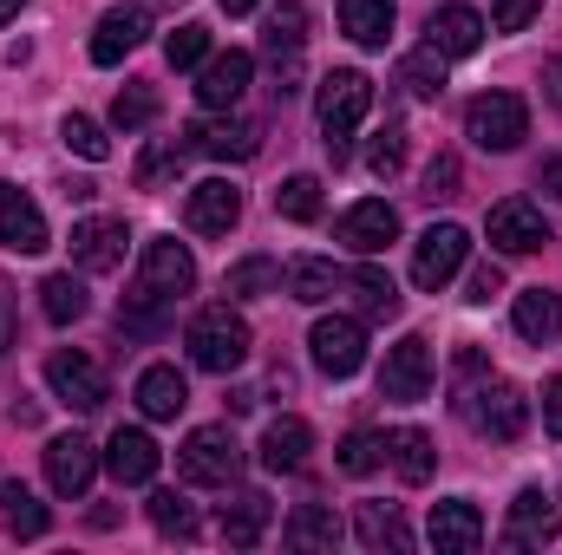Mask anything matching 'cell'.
<instances>
[{
  "label": "cell",
  "mask_w": 562,
  "mask_h": 555,
  "mask_svg": "<svg viewBox=\"0 0 562 555\" xmlns=\"http://www.w3.org/2000/svg\"><path fill=\"white\" fill-rule=\"evenodd\" d=\"M190 287H196V256H190L177 236L144 242V275H138V287L125 294V307H119V327H125V333H164L170 301L190 294Z\"/></svg>",
  "instance_id": "6da1fadb"
},
{
  "label": "cell",
  "mask_w": 562,
  "mask_h": 555,
  "mask_svg": "<svg viewBox=\"0 0 562 555\" xmlns=\"http://www.w3.org/2000/svg\"><path fill=\"white\" fill-rule=\"evenodd\" d=\"M373 112V79L367 72H353V66H340V72H327L321 79V99H314V118H321V144H327V157L334 163H347L353 157V125Z\"/></svg>",
  "instance_id": "7a4b0ae2"
},
{
  "label": "cell",
  "mask_w": 562,
  "mask_h": 555,
  "mask_svg": "<svg viewBox=\"0 0 562 555\" xmlns=\"http://www.w3.org/2000/svg\"><path fill=\"white\" fill-rule=\"evenodd\" d=\"M183 347H190V366H203V373H236L243 360H249V320L236 314V307H203L196 320H190V333H183Z\"/></svg>",
  "instance_id": "3957f363"
},
{
  "label": "cell",
  "mask_w": 562,
  "mask_h": 555,
  "mask_svg": "<svg viewBox=\"0 0 562 555\" xmlns=\"http://www.w3.org/2000/svg\"><path fill=\"white\" fill-rule=\"evenodd\" d=\"M177 471H183V484H196V490H229V484L243 477V444H236V431H229V424H196V431L183 438V451H177Z\"/></svg>",
  "instance_id": "277c9868"
},
{
  "label": "cell",
  "mask_w": 562,
  "mask_h": 555,
  "mask_svg": "<svg viewBox=\"0 0 562 555\" xmlns=\"http://www.w3.org/2000/svg\"><path fill=\"white\" fill-rule=\"evenodd\" d=\"M464 138L477 144V150H517V144L530 138V105L517 99V92H484V99H471V112H464Z\"/></svg>",
  "instance_id": "5b68a950"
},
{
  "label": "cell",
  "mask_w": 562,
  "mask_h": 555,
  "mask_svg": "<svg viewBox=\"0 0 562 555\" xmlns=\"http://www.w3.org/2000/svg\"><path fill=\"white\" fill-rule=\"evenodd\" d=\"M458 412L471 418L484 438L517 444V438H524V424H530V399H524V386H510V380H484L471 399H458Z\"/></svg>",
  "instance_id": "8992f818"
},
{
  "label": "cell",
  "mask_w": 562,
  "mask_h": 555,
  "mask_svg": "<svg viewBox=\"0 0 562 555\" xmlns=\"http://www.w3.org/2000/svg\"><path fill=\"white\" fill-rule=\"evenodd\" d=\"M183 150H190V157H216V163H249V157L262 150V125H256V118H236V112L190 118V125H183Z\"/></svg>",
  "instance_id": "52a82bcc"
},
{
  "label": "cell",
  "mask_w": 562,
  "mask_h": 555,
  "mask_svg": "<svg viewBox=\"0 0 562 555\" xmlns=\"http://www.w3.org/2000/svg\"><path fill=\"white\" fill-rule=\"evenodd\" d=\"M301 46H307V7L301 0H281L276 13L262 20V53L276 59V99L301 92Z\"/></svg>",
  "instance_id": "ba28073f"
},
{
  "label": "cell",
  "mask_w": 562,
  "mask_h": 555,
  "mask_svg": "<svg viewBox=\"0 0 562 555\" xmlns=\"http://www.w3.org/2000/svg\"><path fill=\"white\" fill-rule=\"evenodd\" d=\"M307 353H314V366H321L327 380H353V373L367 366V327L347 320V314H327V320H314Z\"/></svg>",
  "instance_id": "9c48e42d"
},
{
  "label": "cell",
  "mask_w": 562,
  "mask_h": 555,
  "mask_svg": "<svg viewBox=\"0 0 562 555\" xmlns=\"http://www.w3.org/2000/svg\"><path fill=\"white\" fill-rule=\"evenodd\" d=\"M425 393H431V340H425V333H406L400 347H386L380 399H393V406H419Z\"/></svg>",
  "instance_id": "30bf717a"
},
{
  "label": "cell",
  "mask_w": 562,
  "mask_h": 555,
  "mask_svg": "<svg viewBox=\"0 0 562 555\" xmlns=\"http://www.w3.org/2000/svg\"><path fill=\"white\" fill-rule=\"evenodd\" d=\"M46 386H53V399H66L72 412H99V406H105V373H99V360L79 353V347L46 353Z\"/></svg>",
  "instance_id": "8fae6325"
},
{
  "label": "cell",
  "mask_w": 562,
  "mask_h": 555,
  "mask_svg": "<svg viewBox=\"0 0 562 555\" xmlns=\"http://www.w3.org/2000/svg\"><path fill=\"white\" fill-rule=\"evenodd\" d=\"M464 256H471V236L458 223H431L419 236V249H413V281H419L425 294H438L445 281L464 269Z\"/></svg>",
  "instance_id": "7c38bea8"
},
{
  "label": "cell",
  "mask_w": 562,
  "mask_h": 555,
  "mask_svg": "<svg viewBox=\"0 0 562 555\" xmlns=\"http://www.w3.org/2000/svg\"><path fill=\"white\" fill-rule=\"evenodd\" d=\"M249 79H256V59H249L243 46L210 53V59L196 66V99H203V112H236V99L249 92Z\"/></svg>",
  "instance_id": "4fadbf2b"
},
{
  "label": "cell",
  "mask_w": 562,
  "mask_h": 555,
  "mask_svg": "<svg viewBox=\"0 0 562 555\" xmlns=\"http://www.w3.org/2000/svg\"><path fill=\"white\" fill-rule=\"evenodd\" d=\"M543 242H550V223H543L537 203L510 196V203L491 209V249H504V256H537Z\"/></svg>",
  "instance_id": "5bb4252c"
},
{
  "label": "cell",
  "mask_w": 562,
  "mask_h": 555,
  "mask_svg": "<svg viewBox=\"0 0 562 555\" xmlns=\"http://www.w3.org/2000/svg\"><path fill=\"white\" fill-rule=\"evenodd\" d=\"M92 477H99V451H92V438L66 431V438L46 444V484H53L59 497H86Z\"/></svg>",
  "instance_id": "9a60e30c"
},
{
  "label": "cell",
  "mask_w": 562,
  "mask_h": 555,
  "mask_svg": "<svg viewBox=\"0 0 562 555\" xmlns=\"http://www.w3.org/2000/svg\"><path fill=\"white\" fill-rule=\"evenodd\" d=\"M53 236H46V216H40V203L26 196V190H13V183H0V249H13V256H40Z\"/></svg>",
  "instance_id": "2e32d148"
},
{
  "label": "cell",
  "mask_w": 562,
  "mask_h": 555,
  "mask_svg": "<svg viewBox=\"0 0 562 555\" xmlns=\"http://www.w3.org/2000/svg\"><path fill=\"white\" fill-rule=\"evenodd\" d=\"M557 497L550 490H517V503H510V523H504V550H543L550 536H557Z\"/></svg>",
  "instance_id": "e0dca14e"
},
{
  "label": "cell",
  "mask_w": 562,
  "mask_h": 555,
  "mask_svg": "<svg viewBox=\"0 0 562 555\" xmlns=\"http://www.w3.org/2000/svg\"><path fill=\"white\" fill-rule=\"evenodd\" d=\"M183 216H190V229H196V236H229V229L243 223V190H236V183H223V177H210V183H196V190H190Z\"/></svg>",
  "instance_id": "ac0fdd59"
},
{
  "label": "cell",
  "mask_w": 562,
  "mask_h": 555,
  "mask_svg": "<svg viewBox=\"0 0 562 555\" xmlns=\"http://www.w3.org/2000/svg\"><path fill=\"white\" fill-rule=\"evenodd\" d=\"M334 236H340L353 256H380L386 242H400V209H393V203H380V196H373V203H353V209L340 216V229H334Z\"/></svg>",
  "instance_id": "d6986e66"
},
{
  "label": "cell",
  "mask_w": 562,
  "mask_h": 555,
  "mask_svg": "<svg viewBox=\"0 0 562 555\" xmlns=\"http://www.w3.org/2000/svg\"><path fill=\"white\" fill-rule=\"evenodd\" d=\"M125 223H112V216H86L79 229H72V262L86 269V275H112L119 262H125Z\"/></svg>",
  "instance_id": "ffe728a7"
},
{
  "label": "cell",
  "mask_w": 562,
  "mask_h": 555,
  "mask_svg": "<svg viewBox=\"0 0 562 555\" xmlns=\"http://www.w3.org/2000/svg\"><path fill=\"white\" fill-rule=\"evenodd\" d=\"M431 550L438 555H477L484 550V517L471 497H451V503H431Z\"/></svg>",
  "instance_id": "44dd1931"
},
{
  "label": "cell",
  "mask_w": 562,
  "mask_h": 555,
  "mask_svg": "<svg viewBox=\"0 0 562 555\" xmlns=\"http://www.w3.org/2000/svg\"><path fill=\"white\" fill-rule=\"evenodd\" d=\"M425 46L445 53V59H471L484 46V13L477 7H438L431 26H425Z\"/></svg>",
  "instance_id": "7402d4cb"
},
{
  "label": "cell",
  "mask_w": 562,
  "mask_h": 555,
  "mask_svg": "<svg viewBox=\"0 0 562 555\" xmlns=\"http://www.w3.org/2000/svg\"><path fill=\"white\" fill-rule=\"evenodd\" d=\"M144 39H150V13L144 7H112L99 20V33H92V66H119L125 53H138Z\"/></svg>",
  "instance_id": "603a6c76"
},
{
  "label": "cell",
  "mask_w": 562,
  "mask_h": 555,
  "mask_svg": "<svg viewBox=\"0 0 562 555\" xmlns=\"http://www.w3.org/2000/svg\"><path fill=\"white\" fill-rule=\"evenodd\" d=\"M105 464H112V477H119V484H150V477H157V464H164V451H157V438H150V431H138V424L125 431V424H119V431H112V444H105Z\"/></svg>",
  "instance_id": "cb8c5ba5"
},
{
  "label": "cell",
  "mask_w": 562,
  "mask_h": 555,
  "mask_svg": "<svg viewBox=\"0 0 562 555\" xmlns=\"http://www.w3.org/2000/svg\"><path fill=\"white\" fill-rule=\"evenodd\" d=\"M510 320H517V333H524L530 347H550L562 333V294L557 287H524L517 307H510Z\"/></svg>",
  "instance_id": "d4e9b609"
},
{
  "label": "cell",
  "mask_w": 562,
  "mask_h": 555,
  "mask_svg": "<svg viewBox=\"0 0 562 555\" xmlns=\"http://www.w3.org/2000/svg\"><path fill=\"white\" fill-rule=\"evenodd\" d=\"M340 26H347L353 46L380 53V46L393 39V26H400V7H393V0H340Z\"/></svg>",
  "instance_id": "484cf974"
},
{
  "label": "cell",
  "mask_w": 562,
  "mask_h": 555,
  "mask_svg": "<svg viewBox=\"0 0 562 555\" xmlns=\"http://www.w3.org/2000/svg\"><path fill=\"white\" fill-rule=\"evenodd\" d=\"M269 517H276V503H269L262 490H243V497L223 510V543H229V550H256V543L269 536Z\"/></svg>",
  "instance_id": "4316f807"
},
{
  "label": "cell",
  "mask_w": 562,
  "mask_h": 555,
  "mask_svg": "<svg viewBox=\"0 0 562 555\" xmlns=\"http://www.w3.org/2000/svg\"><path fill=\"white\" fill-rule=\"evenodd\" d=\"M307 451H314V424H307V418H276V424L262 431V464H269V471H301Z\"/></svg>",
  "instance_id": "83f0119b"
},
{
  "label": "cell",
  "mask_w": 562,
  "mask_h": 555,
  "mask_svg": "<svg viewBox=\"0 0 562 555\" xmlns=\"http://www.w3.org/2000/svg\"><path fill=\"white\" fill-rule=\"evenodd\" d=\"M281 287H288L294 301L321 307V301H334V287H347V275H340L334 262H321V256H294V262L281 269Z\"/></svg>",
  "instance_id": "f1b7e54d"
},
{
  "label": "cell",
  "mask_w": 562,
  "mask_h": 555,
  "mask_svg": "<svg viewBox=\"0 0 562 555\" xmlns=\"http://www.w3.org/2000/svg\"><path fill=\"white\" fill-rule=\"evenodd\" d=\"M183 406H190L183 373H177V366H144L138 373V412L144 418H177Z\"/></svg>",
  "instance_id": "f546056e"
},
{
  "label": "cell",
  "mask_w": 562,
  "mask_h": 555,
  "mask_svg": "<svg viewBox=\"0 0 562 555\" xmlns=\"http://www.w3.org/2000/svg\"><path fill=\"white\" fill-rule=\"evenodd\" d=\"M353 536H360L367 550H393V555L413 550V530H406V517H400L393 503H360V517H353Z\"/></svg>",
  "instance_id": "4dcf8cb0"
},
{
  "label": "cell",
  "mask_w": 562,
  "mask_h": 555,
  "mask_svg": "<svg viewBox=\"0 0 562 555\" xmlns=\"http://www.w3.org/2000/svg\"><path fill=\"white\" fill-rule=\"evenodd\" d=\"M281 543L288 550H334L340 543V517L327 503H301L288 523H281Z\"/></svg>",
  "instance_id": "1f68e13d"
},
{
  "label": "cell",
  "mask_w": 562,
  "mask_h": 555,
  "mask_svg": "<svg viewBox=\"0 0 562 555\" xmlns=\"http://www.w3.org/2000/svg\"><path fill=\"white\" fill-rule=\"evenodd\" d=\"M0 523H7V536H26V543H33V536H46L53 517H46V503H40L26 484L7 477V484H0Z\"/></svg>",
  "instance_id": "d6a6232c"
},
{
  "label": "cell",
  "mask_w": 562,
  "mask_h": 555,
  "mask_svg": "<svg viewBox=\"0 0 562 555\" xmlns=\"http://www.w3.org/2000/svg\"><path fill=\"white\" fill-rule=\"evenodd\" d=\"M386 457H393V471H400L406 484H425V477L438 471V451H431V438H425L419 424L393 431V438H386Z\"/></svg>",
  "instance_id": "836d02e7"
},
{
  "label": "cell",
  "mask_w": 562,
  "mask_h": 555,
  "mask_svg": "<svg viewBox=\"0 0 562 555\" xmlns=\"http://www.w3.org/2000/svg\"><path fill=\"white\" fill-rule=\"evenodd\" d=\"M40 307H46V320L53 327H72V320H86V281L79 275H46L40 281Z\"/></svg>",
  "instance_id": "e575fe53"
},
{
  "label": "cell",
  "mask_w": 562,
  "mask_h": 555,
  "mask_svg": "<svg viewBox=\"0 0 562 555\" xmlns=\"http://www.w3.org/2000/svg\"><path fill=\"white\" fill-rule=\"evenodd\" d=\"M347 287L360 294V314H367V320H393V314H400V287H393L386 269H353Z\"/></svg>",
  "instance_id": "d590c367"
},
{
  "label": "cell",
  "mask_w": 562,
  "mask_h": 555,
  "mask_svg": "<svg viewBox=\"0 0 562 555\" xmlns=\"http://www.w3.org/2000/svg\"><path fill=\"white\" fill-rule=\"evenodd\" d=\"M400 86H406V99H438L445 92V53H413V59H400Z\"/></svg>",
  "instance_id": "8d00e7d4"
},
{
  "label": "cell",
  "mask_w": 562,
  "mask_h": 555,
  "mask_svg": "<svg viewBox=\"0 0 562 555\" xmlns=\"http://www.w3.org/2000/svg\"><path fill=\"white\" fill-rule=\"evenodd\" d=\"M150 523H157L164 536H177V543L196 536V510H190V497H177V490H150Z\"/></svg>",
  "instance_id": "74e56055"
},
{
  "label": "cell",
  "mask_w": 562,
  "mask_h": 555,
  "mask_svg": "<svg viewBox=\"0 0 562 555\" xmlns=\"http://www.w3.org/2000/svg\"><path fill=\"white\" fill-rule=\"evenodd\" d=\"M276 216L288 223H314L321 216V177H288L276 190Z\"/></svg>",
  "instance_id": "f35d334b"
},
{
  "label": "cell",
  "mask_w": 562,
  "mask_h": 555,
  "mask_svg": "<svg viewBox=\"0 0 562 555\" xmlns=\"http://www.w3.org/2000/svg\"><path fill=\"white\" fill-rule=\"evenodd\" d=\"M347 477H367V471H380L386 464V438L380 431H347V444H340V457H334Z\"/></svg>",
  "instance_id": "ab89813d"
},
{
  "label": "cell",
  "mask_w": 562,
  "mask_h": 555,
  "mask_svg": "<svg viewBox=\"0 0 562 555\" xmlns=\"http://www.w3.org/2000/svg\"><path fill=\"white\" fill-rule=\"evenodd\" d=\"M164 59H170L177 72H190V66H203V59H210V26H203V20H190V26H177V33L164 39Z\"/></svg>",
  "instance_id": "60d3db41"
},
{
  "label": "cell",
  "mask_w": 562,
  "mask_h": 555,
  "mask_svg": "<svg viewBox=\"0 0 562 555\" xmlns=\"http://www.w3.org/2000/svg\"><path fill=\"white\" fill-rule=\"evenodd\" d=\"M59 138H66V150H79L86 163H105L112 157V138L86 118V112H66V125H59Z\"/></svg>",
  "instance_id": "b9f144b4"
},
{
  "label": "cell",
  "mask_w": 562,
  "mask_h": 555,
  "mask_svg": "<svg viewBox=\"0 0 562 555\" xmlns=\"http://www.w3.org/2000/svg\"><path fill=\"white\" fill-rule=\"evenodd\" d=\"M150 118H157V92H150V86H125V92L112 99V125H119V132H144Z\"/></svg>",
  "instance_id": "7bdbcfd3"
},
{
  "label": "cell",
  "mask_w": 562,
  "mask_h": 555,
  "mask_svg": "<svg viewBox=\"0 0 562 555\" xmlns=\"http://www.w3.org/2000/svg\"><path fill=\"white\" fill-rule=\"evenodd\" d=\"M276 281H281V269L269 262V256H249V262H236V269H229V281H223V287L249 301V294H269Z\"/></svg>",
  "instance_id": "ee69618b"
},
{
  "label": "cell",
  "mask_w": 562,
  "mask_h": 555,
  "mask_svg": "<svg viewBox=\"0 0 562 555\" xmlns=\"http://www.w3.org/2000/svg\"><path fill=\"white\" fill-rule=\"evenodd\" d=\"M183 157H190L183 144H150V150L138 157V183H144V190H157V183H170V177L183 170Z\"/></svg>",
  "instance_id": "f6af8a7d"
},
{
  "label": "cell",
  "mask_w": 562,
  "mask_h": 555,
  "mask_svg": "<svg viewBox=\"0 0 562 555\" xmlns=\"http://www.w3.org/2000/svg\"><path fill=\"white\" fill-rule=\"evenodd\" d=\"M367 163H373V177H400L406 170V125H386L367 150Z\"/></svg>",
  "instance_id": "bcb514c9"
},
{
  "label": "cell",
  "mask_w": 562,
  "mask_h": 555,
  "mask_svg": "<svg viewBox=\"0 0 562 555\" xmlns=\"http://www.w3.org/2000/svg\"><path fill=\"white\" fill-rule=\"evenodd\" d=\"M458 177H464V170H458V157H451V150H438V157L425 163V196H431V203L458 196Z\"/></svg>",
  "instance_id": "7dc6e473"
},
{
  "label": "cell",
  "mask_w": 562,
  "mask_h": 555,
  "mask_svg": "<svg viewBox=\"0 0 562 555\" xmlns=\"http://www.w3.org/2000/svg\"><path fill=\"white\" fill-rule=\"evenodd\" d=\"M537 20V0H491V26L497 33H524Z\"/></svg>",
  "instance_id": "c3c4849f"
},
{
  "label": "cell",
  "mask_w": 562,
  "mask_h": 555,
  "mask_svg": "<svg viewBox=\"0 0 562 555\" xmlns=\"http://www.w3.org/2000/svg\"><path fill=\"white\" fill-rule=\"evenodd\" d=\"M491 294H504V269L497 262H484V269H471V281H464V301H491Z\"/></svg>",
  "instance_id": "681fc988"
},
{
  "label": "cell",
  "mask_w": 562,
  "mask_h": 555,
  "mask_svg": "<svg viewBox=\"0 0 562 555\" xmlns=\"http://www.w3.org/2000/svg\"><path fill=\"white\" fill-rule=\"evenodd\" d=\"M13 340H20V320H13V287L0 281V353H13Z\"/></svg>",
  "instance_id": "f907efd6"
},
{
  "label": "cell",
  "mask_w": 562,
  "mask_h": 555,
  "mask_svg": "<svg viewBox=\"0 0 562 555\" xmlns=\"http://www.w3.org/2000/svg\"><path fill=\"white\" fill-rule=\"evenodd\" d=\"M543 431H550V438H562V373L543 386Z\"/></svg>",
  "instance_id": "816d5d0a"
},
{
  "label": "cell",
  "mask_w": 562,
  "mask_h": 555,
  "mask_svg": "<svg viewBox=\"0 0 562 555\" xmlns=\"http://www.w3.org/2000/svg\"><path fill=\"white\" fill-rule=\"evenodd\" d=\"M537 190H550L562 203V157H543V163H537Z\"/></svg>",
  "instance_id": "f5cc1de1"
},
{
  "label": "cell",
  "mask_w": 562,
  "mask_h": 555,
  "mask_svg": "<svg viewBox=\"0 0 562 555\" xmlns=\"http://www.w3.org/2000/svg\"><path fill=\"white\" fill-rule=\"evenodd\" d=\"M543 86H550V99L562 105V59H550V66H543Z\"/></svg>",
  "instance_id": "db71d44e"
},
{
  "label": "cell",
  "mask_w": 562,
  "mask_h": 555,
  "mask_svg": "<svg viewBox=\"0 0 562 555\" xmlns=\"http://www.w3.org/2000/svg\"><path fill=\"white\" fill-rule=\"evenodd\" d=\"M216 7H223V13H229V20H236V13H256V7H262V0H216Z\"/></svg>",
  "instance_id": "11a10c76"
},
{
  "label": "cell",
  "mask_w": 562,
  "mask_h": 555,
  "mask_svg": "<svg viewBox=\"0 0 562 555\" xmlns=\"http://www.w3.org/2000/svg\"><path fill=\"white\" fill-rule=\"evenodd\" d=\"M20 7H26V0H0V26H7V20H13Z\"/></svg>",
  "instance_id": "9f6ffc18"
}]
</instances>
